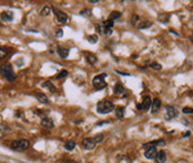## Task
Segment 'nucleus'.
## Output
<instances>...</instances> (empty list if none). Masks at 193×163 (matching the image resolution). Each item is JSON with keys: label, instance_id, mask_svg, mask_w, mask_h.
<instances>
[{"label": "nucleus", "instance_id": "obj_1", "mask_svg": "<svg viewBox=\"0 0 193 163\" xmlns=\"http://www.w3.org/2000/svg\"><path fill=\"white\" fill-rule=\"evenodd\" d=\"M114 110V104L109 100H102L96 104V112L100 114H108Z\"/></svg>", "mask_w": 193, "mask_h": 163}, {"label": "nucleus", "instance_id": "obj_2", "mask_svg": "<svg viewBox=\"0 0 193 163\" xmlns=\"http://www.w3.org/2000/svg\"><path fill=\"white\" fill-rule=\"evenodd\" d=\"M0 73H1L8 81H15L16 79H17V76H16L15 71H13V69H12L10 63L1 64V66H0Z\"/></svg>", "mask_w": 193, "mask_h": 163}, {"label": "nucleus", "instance_id": "obj_3", "mask_svg": "<svg viewBox=\"0 0 193 163\" xmlns=\"http://www.w3.org/2000/svg\"><path fill=\"white\" fill-rule=\"evenodd\" d=\"M30 146L29 140L21 139V140H13L10 142V148L15 151H25Z\"/></svg>", "mask_w": 193, "mask_h": 163}, {"label": "nucleus", "instance_id": "obj_4", "mask_svg": "<svg viewBox=\"0 0 193 163\" xmlns=\"http://www.w3.org/2000/svg\"><path fill=\"white\" fill-rule=\"evenodd\" d=\"M107 78V74L105 73H101L99 76H96L92 80V85L96 88V90H102L104 88H107V82L104 81V79Z\"/></svg>", "mask_w": 193, "mask_h": 163}, {"label": "nucleus", "instance_id": "obj_5", "mask_svg": "<svg viewBox=\"0 0 193 163\" xmlns=\"http://www.w3.org/2000/svg\"><path fill=\"white\" fill-rule=\"evenodd\" d=\"M144 157L148 160H153L155 159L157 154H158V151H157V148L152 146H144Z\"/></svg>", "mask_w": 193, "mask_h": 163}, {"label": "nucleus", "instance_id": "obj_6", "mask_svg": "<svg viewBox=\"0 0 193 163\" xmlns=\"http://www.w3.org/2000/svg\"><path fill=\"white\" fill-rule=\"evenodd\" d=\"M81 146L85 150H93L96 146V142L93 140V138H85L82 140Z\"/></svg>", "mask_w": 193, "mask_h": 163}, {"label": "nucleus", "instance_id": "obj_7", "mask_svg": "<svg viewBox=\"0 0 193 163\" xmlns=\"http://www.w3.org/2000/svg\"><path fill=\"white\" fill-rule=\"evenodd\" d=\"M151 105H152V99L149 96H146L142 100V102H141V104H138L137 108L139 110H149Z\"/></svg>", "mask_w": 193, "mask_h": 163}, {"label": "nucleus", "instance_id": "obj_8", "mask_svg": "<svg viewBox=\"0 0 193 163\" xmlns=\"http://www.w3.org/2000/svg\"><path fill=\"white\" fill-rule=\"evenodd\" d=\"M165 111H167V119L169 120L174 119L179 114L178 109H176V107H173V105H167V107H165Z\"/></svg>", "mask_w": 193, "mask_h": 163}, {"label": "nucleus", "instance_id": "obj_9", "mask_svg": "<svg viewBox=\"0 0 193 163\" xmlns=\"http://www.w3.org/2000/svg\"><path fill=\"white\" fill-rule=\"evenodd\" d=\"M52 11H56V18L58 22L60 23H66L68 21V16L66 12L61 11V10H56V9L52 8Z\"/></svg>", "mask_w": 193, "mask_h": 163}, {"label": "nucleus", "instance_id": "obj_10", "mask_svg": "<svg viewBox=\"0 0 193 163\" xmlns=\"http://www.w3.org/2000/svg\"><path fill=\"white\" fill-rule=\"evenodd\" d=\"M0 19L2 21H6V22H10V21L13 20V13L12 11H2L0 13Z\"/></svg>", "mask_w": 193, "mask_h": 163}, {"label": "nucleus", "instance_id": "obj_11", "mask_svg": "<svg viewBox=\"0 0 193 163\" xmlns=\"http://www.w3.org/2000/svg\"><path fill=\"white\" fill-rule=\"evenodd\" d=\"M41 125L44 127V128H47V129H52L55 127V123H53V120L49 116L47 118H44V119H41Z\"/></svg>", "mask_w": 193, "mask_h": 163}, {"label": "nucleus", "instance_id": "obj_12", "mask_svg": "<svg viewBox=\"0 0 193 163\" xmlns=\"http://www.w3.org/2000/svg\"><path fill=\"white\" fill-rule=\"evenodd\" d=\"M36 98L38 100L39 102L41 103H44V104H49L50 101H49V98H48L44 93H41V92H36Z\"/></svg>", "mask_w": 193, "mask_h": 163}, {"label": "nucleus", "instance_id": "obj_13", "mask_svg": "<svg viewBox=\"0 0 193 163\" xmlns=\"http://www.w3.org/2000/svg\"><path fill=\"white\" fill-rule=\"evenodd\" d=\"M167 157H167L165 151L161 150V151L158 152V154H157V157H155V160H157V163H165Z\"/></svg>", "mask_w": 193, "mask_h": 163}, {"label": "nucleus", "instance_id": "obj_14", "mask_svg": "<svg viewBox=\"0 0 193 163\" xmlns=\"http://www.w3.org/2000/svg\"><path fill=\"white\" fill-rule=\"evenodd\" d=\"M57 52H58V55L61 57L62 59H66L68 58V55H69V49H66V48H62V47L58 46L57 47Z\"/></svg>", "mask_w": 193, "mask_h": 163}, {"label": "nucleus", "instance_id": "obj_15", "mask_svg": "<svg viewBox=\"0 0 193 163\" xmlns=\"http://www.w3.org/2000/svg\"><path fill=\"white\" fill-rule=\"evenodd\" d=\"M151 108H152V113H155V112H158L161 108V100L159 98H155L154 100L152 101V105H151Z\"/></svg>", "mask_w": 193, "mask_h": 163}, {"label": "nucleus", "instance_id": "obj_16", "mask_svg": "<svg viewBox=\"0 0 193 163\" xmlns=\"http://www.w3.org/2000/svg\"><path fill=\"white\" fill-rule=\"evenodd\" d=\"M41 87H42V88H46V89H48V90H49L50 92H56V91H57V88L55 87V85H52V82L49 81V80H48V81H44V83L41 85Z\"/></svg>", "mask_w": 193, "mask_h": 163}, {"label": "nucleus", "instance_id": "obj_17", "mask_svg": "<svg viewBox=\"0 0 193 163\" xmlns=\"http://www.w3.org/2000/svg\"><path fill=\"white\" fill-rule=\"evenodd\" d=\"M113 91L115 94H123V93H126V88L123 87V85H121L120 82H118L117 85H114Z\"/></svg>", "mask_w": 193, "mask_h": 163}, {"label": "nucleus", "instance_id": "obj_18", "mask_svg": "<svg viewBox=\"0 0 193 163\" xmlns=\"http://www.w3.org/2000/svg\"><path fill=\"white\" fill-rule=\"evenodd\" d=\"M85 59H87L88 63H90V64H96V61H98L96 55H92V53H85Z\"/></svg>", "mask_w": 193, "mask_h": 163}, {"label": "nucleus", "instance_id": "obj_19", "mask_svg": "<svg viewBox=\"0 0 193 163\" xmlns=\"http://www.w3.org/2000/svg\"><path fill=\"white\" fill-rule=\"evenodd\" d=\"M144 146H165V141L164 140H155V141H151V142L146 143Z\"/></svg>", "mask_w": 193, "mask_h": 163}, {"label": "nucleus", "instance_id": "obj_20", "mask_svg": "<svg viewBox=\"0 0 193 163\" xmlns=\"http://www.w3.org/2000/svg\"><path fill=\"white\" fill-rule=\"evenodd\" d=\"M124 111H126V109L123 108V107H117L115 111H114L115 116H117L118 119H122L123 116H124Z\"/></svg>", "mask_w": 193, "mask_h": 163}, {"label": "nucleus", "instance_id": "obj_21", "mask_svg": "<svg viewBox=\"0 0 193 163\" xmlns=\"http://www.w3.org/2000/svg\"><path fill=\"white\" fill-rule=\"evenodd\" d=\"M76 142L74 141H67V142L64 143V149L67 150V151H72V150H74V148H76Z\"/></svg>", "mask_w": 193, "mask_h": 163}, {"label": "nucleus", "instance_id": "obj_22", "mask_svg": "<svg viewBox=\"0 0 193 163\" xmlns=\"http://www.w3.org/2000/svg\"><path fill=\"white\" fill-rule=\"evenodd\" d=\"M153 26V22H151V21H143V22H140L139 23V26H138V28L139 29H148V28H150V27Z\"/></svg>", "mask_w": 193, "mask_h": 163}, {"label": "nucleus", "instance_id": "obj_23", "mask_svg": "<svg viewBox=\"0 0 193 163\" xmlns=\"http://www.w3.org/2000/svg\"><path fill=\"white\" fill-rule=\"evenodd\" d=\"M120 17H121V12L120 11H112L111 15H110V17H109V20L114 21V20H117V19H119Z\"/></svg>", "mask_w": 193, "mask_h": 163}, {"label": "nucleus", "instance_id": "obj_24", "mask_svg": "<svg viewBox=\"0 0 193 163\" xmlns=\"http://www.w3.org/2000/svg\"><path fill=\"white\" fill-rule=\"evenodd\" d=\"M92 138H93V140L96 142V144H98V143L102 142L103 141V139H104V134L99 133V134H96V135H94V137H92Z\"/></svg>", "mask_w": 193, "mask_h": 163}, {"label": "nucleus", "instance_id": "obj_25", "mask_svg": "<svg viewBox=\"0 0 193 163\" xmlns=\"http://www.w3.org/2000/svg\"><path fill=\"white\" fill-rule=\"evenodd\" d=\"M80 16H83V17H91L92 16V13H91V10L88 8L83 9V10H81L80 11Z\"/></svg>", "mask_w": 193, "mask_h": 163}, {"label": "nucleus", "instance_id": "obj_26", "mask_svg": "<svg viewBox=\"0 0 193 163\" xmlns=\"http://www.w3.org/2000/svg\"><path fill=\"white\" fill-rule=\"evenodd\" d=\"M50 12H51V8H50V7H44V8L41 10L40 15L44 16V17H47V16L50 15Z\"/></svg>", "mask_w": 193, "mask_h": 163}, {"label": "nucleus", "instance_id": "obj_27", "mask_svg": "<svg viewBox=\"0 0 193 163\" xmlns=\"http://www.w3.org/2000/svg\"><path fill=\"white\" fill-rule=\"evenodd\" d=\"M140 22V18L138 15H132L131 17V25L132 26H137V23Z\"/></svg>", "mask_w": 193, "mask_h": 163}, {"label": "nucleus", "instance_id": "obj_28", "mask_svg": "<svg viewBox=\"0 0 193 163\" xmlns=\"http://www.w3.org/2000/svg\"><path fill=\"white\" fill-rule=\"evenodd\" d=\"M150 68L155 70V71H159V70L162 69V66H161L160 63H158V62H152V63L150 64Z\"/></svg>", "mask_w": 193, "mask_h": 163}, {"label": "nucleus", "instance_id": "obj_29", "mask_svg": "<svg viewBox=\"0 0 193 163\" xmlns=\"http://www.w3.org/2000/svg\"><path fill=\"white\" fill-rule=\"evenodd\" d=\"M9 51L7 49H5V48H1L0 47V59H5L8 55Z\"/></svg>", "mask_w": 193, "mask_h": 163}, {"label": "nucleus", "instance_id": "obj_30", "mask_svg": "<svg viewBox=\"0 0 193 163\" xmlns=\"http://www.w3.org/2000/svg\"><path fill=\"white\" fill-rule=\"evenodd\" d=\"M88 41L90 42V44H96V42H98V36H96V35L89 36V37H88Z\"/></svg>", "mask_w": 193, "mask_h": 163}, {"label": "nucleus", "instance_id": "obj_31", "mask_svg": "<svg viewBox=\"0 0 193 163\" xmlns=\"http://www.w3.org/2000/svg\"><path fill=\"white\" fill-rule=\"evenodd\" d=\"M67 76H68V71H67V70H62V71H60V72H59L58 74L56 76V79L66 78Z\"/></svg>", "mask_w": 193, "mask_h": 163}, {"label": "nucleus", "instance_id": "obj_32", "mask_svg": "<svg viewBox=\"0 0 193 163\" xmlns=\"http://www.w3.org/2000/svg\"><path fill=\"white\" fill-rule=\"evenodd\" d=\"M182 112H183V113H193V109L185 107V108L182 109Z\"/></svg>", "mask_w": 193, "mask_h": 163}, {"label": "nucleus", "instance_id": "obj_33", "mask_svg": "<svg viewBox=\"0 0 193 163\" xmlns=\"http://www.w3.org/2000/svg\"><path fill=\"white\" fill-rule=\"evenodd\" d=\"M56 36H57V38H61L62 36H63V31H62V29L58 28L57 31H56Z\"/></svg>", "mask_w": 193, "mask_h": 163}, {"label": "nucleus", "instance_id": "obj_34", "mask_svg": "<svg viewBox=\"0 0 193 163\" xmlns=\"http://www.w3.org/2000/svg\"><path fill=\"white\" fill-rule=\"evenodd\" d=\"M110 121H103V122H100V123H96V125H102V124H105V123H109Z\"/></svg>", "mask_w": 193, "mask_h": 163}, {"label": "nucleus", "instance_id": "obj_35", "mask_svg": "<svg viewBox=\"0 0 193 163\" xmlns=\"http://www.w3.org/2000/svg\"><path fill=\"white\" fill-rule=\"evenodd\" d=\"M90 2L91 3H96L98 2V0H90Z\"/></svg>", "mask_w": 193, "mask_h": 163}, {"label": "nucleus", "instance_id": "obj_36", "mask_svg": "<svg viewBox=\"0 0 193 163\" xmlns=\"http://www.w3.org/2000/svg\"><path fill=\"white\" fill-rule=\"evenodd\" d=\"M190 40H191V42H192V44H193V36H192V37H191V38H190Z\"/></svg>", "mask_w": 193, "mask_h": 163}, {"label": "nucleus", "instance_id": "obj_37", "mask_svg": "<svg viewBox=\"0 0 193 163\" xmlns=\"http://www.w3.org/2000/svg\"><path fill=\"white\" fill-rule=\"evenodd\" d=\"M67 163H70V162H67Z\"/></svg>", "mask_w": 193, "mask_h": 163}, {"label": "nucleus", "instance_id": "obj_38", "mask_svg": "<svg viewBox=\"0 0 193 163\" xmlns=\"http://www.w3.org/2000/svg\"><path fill=\"white\" fill-rule=\"evenodd\" d=\"M0 26H1V23H0Z\"/></svg>", "mask_w": 193, "mask_h": 163}]
</instances>
